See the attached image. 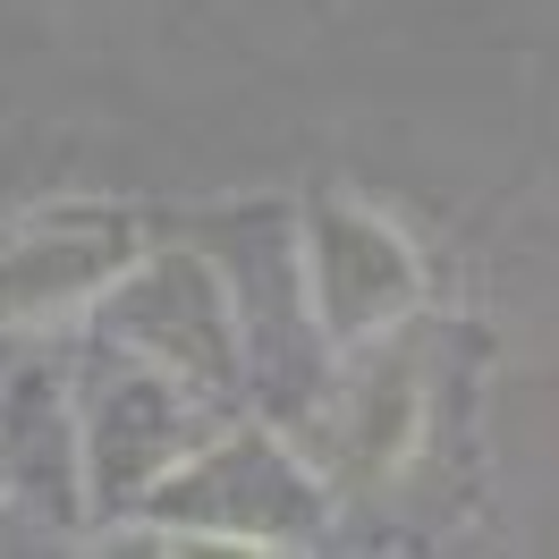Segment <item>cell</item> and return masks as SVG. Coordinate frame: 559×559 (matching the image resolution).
I'll list each match as a JSON object with an SVG mask.
<instances>
[{
    "mask_svg": "<svg viewBox=\"0 0 559 559\" xmlns=\"http://www.w3.org/2000/svg\"><path fill=\"white\" fill-rule=\"evenodd\" d=\"M128 272V229L103 212H69V221H26L0 229V322H43L85 306L94 288Z\"/></svg>",
    "mask_w": 559,
    "mask_h": 559,
    "instance_id": "obj_1",
    "label": "cell"
}]
</instances>
